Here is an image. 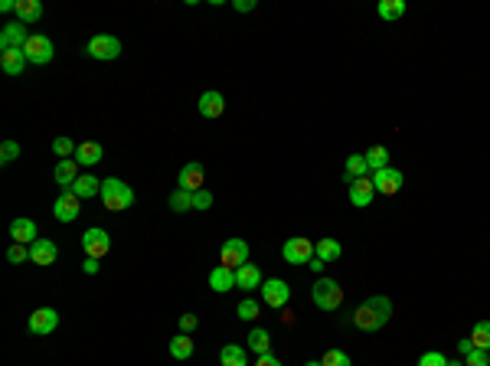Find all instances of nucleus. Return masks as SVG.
<instances>
[{
    "instance_id": "obj_41",
    "label": "nucleus",
    "mask_w": 490,
    "mask_h": 366,
    "mask_svg": "<svg viewBox=\"0 0 490 366\" xmlns=\"http://www.w3.org/2000/svg\"><path fill=\"white\" fill-rule=\"evenodd\" d=\"M418 366H448V360L438 350H428V353H422V360H418Z\"/></svg>"
},
{
    "instance_id": "obj_46",
    "label": "nucleus",
    "mask_w": 490,
    "mask_h": 366,
    "mask_svg": "<svg viewBox=\"0 0 490 366\" xmlns=\"http://www.w3.org/2000/svg\"><path fill=\"white\" fill-rule=\"evenodd\" d=\"M82 271H86V275H95V271H98V259H86Z\"/></svg>"
},
{
    "instance_id": "obj_42",
    "label": "nucleus",
    "mask_w": 490,
    "mask_h": 366,
    "mask_svg": "<svg viewBox=\"0 0 490 366\" xmlns=\"http://www.w3.org/2000/svg\"><path fill=\"white\" fill-rule=\"evenodd\" d=\"M464 360H468V366H490V353H487V350H471Z\"/></svg>"
},
{
    "instance_id": "obj_12",
    "label": "nucleus",
    "mask_w": 490,
    "mask_h": 366,
    "mask_svg": "<svg viewBox=\"0 0 490 366\" xmlns=\"http://www.w3.org/2000/svg\"><path fill=\"white\" fill-rule=\"evenodd\" d=\"M56 327H59V314L53 311V308H36V311L30 314V334H53Z\"/></svg>"
},
{
    "instance_id": "obj_11",
    "label": "nucleus",
    "mask_w": 490,
    "mask_h": 366,
    "mask_svg": "<svg viewBox=\"0 0 490 366\" xmlns=\"http://www.w3.org/2000/svg\"><path fill=\"white\" fill-rule=\"evenodd\" d=\"M402 170H395V167H386V170H376L373 173V186H376V193H383V196H395L399 190H402Z\"/></svg>"
},
{
    "instance_id": "obj_39",
    "label": "nucleus",
    "mask_w": 490,
    "mask_h": 366,
    "mask_svg": "<svg viewBox=\"0 0 490 366\" xmlns=\"http://www.w3.org/2000/svg\"><path fill=\"white\" fill-rule=\"evenodd\" d=\"M320 363H324V366H353V363H350V356L343 353V350H327Z\"/></svg>"
},
{
    "instance_id": "obj_47",
    "label": "nucleus",
    "mask_w": 490,
    "mask_h": 366,
    "mask_svg": "<svg viewBox=\"0 0 490 366\" xmlns=\"http://www.w3.org/2000/svg\"><path fill=\"white\" fill-rule=\"evenodd\" d=\"M308 265H310V271H317V275H320V271H324V265H327V262H324V259H317V255H314V259H310Z\"/></svg>"
},
{
    "instance_id": "obj_31",
    "label": "nucleus",
    "mask_w": 490,
    "mask_h": 366,
    "mask_svg": "<svg viewBox=\"0 0 490 366\" xmlns=\"http://www.w3.org/2000/svg\"><path fill=\"white\" fill-rule=\"evenodd\" d=\"M370 173V164H366V157L363 154H350L347 157V180H360V177H366Z\"/></svg>"
},
{
    "instance_id": "obj_8",
    "label": "nucleus",
    "mask_w": 490,
    "mask_h": 366,
    "mask_svg": "<svg viewBox=\"0 0 490 366\" xmlns=\"http://www.w3.org/2000/svg\"><path fill=\"white\" fill-rule=\"evenodd\" d=\"M258 291H262V301H265L268 308H275V311H281V308L288 304V298H291L288 281H281V278H268Z\"/></svg>"
},
{
    "instance_id": "obj_17",
    "label": "nucleus",
    "mask_w": 490,
    "mask_h": 366,
    "mask_svg": "<svg viewBox=\"0 0 490 366\" xmlns=\"http://www.w3.org/2000/svg\"><path fill=\"white\" fill-rule=\"evenodd\" d=\"M373 196H376V186L370 177H360V180L350 183V203L356 206V209H366V206L373 203Z\"/></svg>"
},
{
    "instance_id": "obj_22",
    "label": "nucleus",
    "mask_w": 490,
    "mask_h": 366,
    "mask_svg": "<svg viewBox=\"0 0 490 366\" xmlns=\"http://www.w3.org/2000/svg\"><path fill=\"white\" fill-rule=\"evenodd\" d=\"M17 20L23 26H33V23L43 20V3L40 0H17Z\"/></svg>"
},
{
    "instance_id": "obj_45",
    "label": "nucleus",
    "mask_w": 490,
    "mask_h": 366,
    "mask_svg": "<svg viewBox=\"0 0 490 366\" xmlns=\"http://www.w3.org/2000/svg\"><path fill=\"white\" fill-rule=\"evenodd\" d=\"M232 7L239 13H248V10H255V0H232Z\"/></svg>"
},
{
    "instance_id": "obj_32",
    "label": "nucleus",
    "mask_w": 490,
    "mask_h": 366,
    "mask_svg": "<svg viewBox=\"0 0 490 366\" xmlns=\"http://www.w3.org/2000/svg\"><path fill=\"white\" fill-rule=\"evenodd\" d=\"M171 356H177V360H190L193 356V340L190 334H177L171 340Z\"/></svg>"
},
{
    "instance_id": "obj_29",
    "label": "nucleus",
    "mask_w": 490,
    "mask_h": 366,
    "mask_svg": "<svg viewBox=\"0 0 490 366\" xmlns=\"http://www.w3.org/2000/svg\"><path fill=\"white\" fill-rule=\"evenodd\" d=\"M314 248H317V259H324V262H333L343 255V246L337 239H320V242H314Z\"/></svg>"
},
{
    "instance_id": "obj_5",
    "label": "nucleus",
    "mask_w": 490,
    "mask_h": 366,
    "mask_svg": "<svg viewBox=\"0 0 490 366\" xmlns=\"http://www.w3.org/2000/svg\"><path fill=\"white\" fill-rule=\"evenodd\" d=\"M281 255H285V262L288 265H308L314 255H317V248H314V242L304 236H291L285 246H281Z\"/></svg>"
},
{
    "instance_id": "obj_30",
    "label": "nucleus",
    "mask_w": 490,
    "mask_h": 366,
    "mask_svg": "<svg viewBox=\"0 0 490 366\" xmlns=\"http://www.w3.org/2000/svg\"><path fill=\"white\" fill-rule=\"evenodd\" d=\"M471 344H474V350H487V353H490V321L474 324V331H471Z\"/></svg>"
},
{
    "instance_id": "obj_50",
    "label": "nucleus",
    "mask_w": 490,
    "mask_h": 366,
    "mask_svg": "<svg viewBox=\"0 0 490 366\" xmlns=\"http://www.w3.org/2000/svg\"><path fill=\"white\" fill-rule=\"evenodd\" d=\"M448 366H464V363L461 360H448Z\"/></svg>"
},
{
    "instance_id": "obj_37",
    "label": "nucleus",
    "mask_w": 490,
    "mask_h": 366,
    "mask_svg": "<svg viewBox=\"0 0 490 366\" xmlns=\"http://www.w3.org/2000/svg\"><path fill=\"white\" fill-rule=\"evenodd\" d=\"M17 157H20V144L17 141H3L0 144V164H13Z\"/></svg>"
},
{
    "instance_id": "obj_6",
    "label": "nucleus",
    "mask_w": 490,
    "mask_h": 366,
    "mask_svg": "<svg viewBox=\"0 0 490 366\" xmlns=\"http://www.w3.org/2000/svg\"><path fill=\"white\" fill-rule=\"evenodd\" d=\"M23 53H26V59H30L33 65H46L53 63L56 56V46L49 36H43V33H33L30 40H26V46H23Z\"/></svg>"
},
{
    "instance_id": "obj_49",
    "label": "nucleus",
    "mask_w": 490,
    "mask_h": 366,
    "mask_svg": "<svg viewBox=\"0 0 490 366\" xmlns=\"http://www.w3.org/2000/svg\"><path fill=\"white\" fill-rule=\"evenodd\" d=\"M304 366H324V363H320V360H308V363H304Z\"/></svg>"
},
{
    "instance_id": "obj_43",
    "label": "nucleus",
    "mask_w": 490,
    "mask_h": 366,
    "mask_svg": "<svg viewBox=\"0 0 490 366\" xmlns=\"http://www.w3.org/2000/svg\"><path fill=\"white\" fill-rule=\"evenodd\" d=\"M196 324H200V317H196V314H183V317H180V334H190Z\"/></svg>"
},
{
    "instance_id": "obj_44",
    "label": "nucleus",
    "mask_w": 490,
    "mask_h": 366,
    "mask_svg": "<svg viewBox=\"0 0 490 366\" xmlns=\"http://www.w3.org/2000/svg\"><path fill=\"white\" fill-rule=\"evenodd\" d=\"M255 366H281V360L275 353H262V356H255Z\"/></svg>"
},
{
    "instance_id": "obj_38",
    "label": "nucleus",
    "mask_w": 490,
    "mask_h": 366,
    "mask_svg": "<svg viewBox=\"0 0 490 366\" xmlns=\"http://www.w3.org/2000/svg\"><path fill=\"white\" fill-rule=\"evenodd\" d=\"M7 262H10V265H23V262H30V248L20 246V242H13L10 252H7Z\"/></svg>"
},
{
    "instance_id": "obj_10",
    "label": "nucleus",
    "mask_w": 490,
    "mask_h": 366,
    "mask_svg": "<svg viewBox=\"0 0 490 366\" xmlns=\"http://www.w3.org/2000/svg\"><path fill=\"white\" fill-rule=\"evenodd\" d=\"M219 259H223L226 269H242L245 262H248V242L245 239H229L223 242V252H219Z\"/></svg>"
},
{
    "instance_id": "obj_3",
    "label": "nucleus",
    "mask_w": 490,
    "mask_h": 366,
    "mask_svg": "<svg viewBox=\"0 0 490 366\" xmlns=\"http://www.w3.org/2000/svg\"><path fill=\"white\" fill-rule=\"evenodd\" d=\"M310 298H314L320 311H337L343 304V288L333 278H317L314 288H310Z\"/></svg>"
},
{
    "instance_id": "obj_34",
    "label": "nucleus",
    "mask_w": 490,
    "mask_h": 366,
    "mask_svg": "<svg viewBox=\"0 0 490 366\" xmlns=\"http://www.w3.org/2000/svg\"><path fill=\"white\" fill-rule=\"evenodd\" d=\"M171 209H173V213H187V209H193V193H190V190L177 186V190L171 193Z\"/></svg>"
},
{
    "instance_id": "obj_25",
    "label": "nucleus",
    "mask_w": 490,
    "mask_h": 366,
    "mask_svg": "<svg viewBox=\"0 0 490 366\" xmlns=\"http://www.w3.org/2000/svg\"><path fill=\"white\" fill-rule=\"evenodd\" d=\"M72 193L79 196V200H88V196H98V193H102V180H98V177H92V173H82V177L75 180Z\"/></svg>"
},
{
    "instance_id": "obj_24",
    "label": "nucleus",
    "mask_w": 490,
    "mask_h": 366,
    "mask_svg": "<svg viewBox=\"0 0 490 366\" xmlns=\"http://www.w3.org/2000/svg\"><path fill=\"white\" fill-rule=\"evenodd\" d=\"M210 288L213 291H232L235 288V271L232 269H226V265H216L213 271H210Z\"/></svg>"
},
{
    "instance_id": "obj_28",
    "label": "nucleus",
    "mask_w": 490,
    "mask_h": 366,
    "mask_svg": "<svg viewBox=\"0 0 490 366\" xmlns=\"http://www.w3.org/2000/svg\"><path fill=\"white\" fill-rule=\"evenodd\" d=\"M363 157H366V164H370V170H373V173L389 167V151H386V144H376V148H370Z\"/></svg>"
},
{
    "instance_id": "obj_14",
    "label": "nucleus",
    "mask_w": 490,
    "mask_h": 366,
    "mask_svg": "<svg viewBox=\"0 0 490 366\" xmlns=\"http://www.w3.org/2000/svg\"><path fill=\"white\" fill-rule=\"evenodd\" d=\"M265 285V278H262V271H258L255 262H245L242 269H235V288L239 291H255Z\"/></svg>"
},
{
    "instance_id": "obj_27",
    "label": "nucleus",
    "mask_w": 490,
    "mask_h": 366,
    "mask_svg": "<svg viewBox=\"0 0 490 366\" xmlns=\"http://www.w3.org/2000/svg\"><path fill=\"white\" fill-rule=\"evenodd\" d=\"M219 360H223V366H248L245 347H239V344H226L223 350H219Z\"/></svg>"
},
{
    "instance_id": "obj_15",
    "label": "nucleus",
    "mask_w": 490,
    "mask_h": 366,
    "mask_svg": "<svg viewBox=\"0 0 490 366\" xmlns=\"http://www.w3.org/2000/svg\"><path fill=\"white\" fill-rule=\"evenodd\" d=\"M203 180H206V170H203V164L190 161L180 167V180H177V186H183V190H190V193H196V190H203Z\"/></svg>"
},
{
    "instance_id": "obj_21",
    "label": "nucleus",
    "mask_w": 490,
    "mask_h": 366,
    "mask_svg": "<svg viewBox=\"0 0 490 366\" xmlns=\"http://www.w3.org/2000/svg\"><path fill=\"white\" fill-rule=\"evenodd\" d=\"M26 53L23 49H7V53H0V69L7 72V76H23V69H26Z\"/></svg>"
},
{
    "instance_id": "obj_33",
    "label": "nucleus",
    "mask_w": 490,
    "mask_h": 366,
    "mask_svg": "<svg viewBox=\"0 0 490 366\" xmlns=\"http://www.w3.org/2000/svg\"><path fill=\"white\" fill-rule=\"evenodd\" d=\"M376 13H379L383 20H399V17H405V0H383V3L376 7Z\"/></svg>"
},
{
    "instance_id": "obj_23",
    "label": "nucleus",
    "mask_w": 490,
    "mask_h": 366,
    "mask_svg": "<svg viewBox=\"0 0 490 366\" xmlns=\"http://www.w3.org/2000/svg\"><path fill=\"white\" fill-rule=\"evenodd\" d=\"M102 157H105V151H102L98 141H86V144H79V151H75V164H79V167H95Z\"/></svg>"
},
{
    "instance_id": "obj_13",
    "label": "nucleus",
    "mask_w": 490,
    "mask_h": 366,
    "mask_svg": "<svg viewBox=\"0 0 490 366\" xmlns=\"http://www.w3.org/2000/svg\"><path fill=\"white\" fill-rule=\"evenodd\" d=\"M79 213H82V200H79L75 193H63L53 203V216L59 219V223H75Z\"/></svg>"
},
{
    "instance_id": "obj_20",
    "label": "nucleus",
    "mask_w": 490,
    "mask_h": 366,
    "mask_svg": "<svg viewBox=\"0 0 490 366\" xmlns=\"http://www.w3.org/2000/svg\"><path fill=\"white\" fill-rule=\"evenodd\" d=\"M10 236H13V242H20V246H33V242H36V223L26 219V216L13 219V223H10Z\"/></svg>"
},
{
    "instance_id": "obj_19",
    "label": "nucleus",
    "mask_w": 490,
    "mask_h": 366,
    "mask_svg": "<svg viewBox=\"0 0 490 366\" xmlns=\"http://www.w3.org/2000/svg\"><path fill=\"white\" fill-rule=\"evenodd\" d=\"M196 108H200L203 118H219V115L226 111V98H223V92H203L200 102H196Z\"/></svg>"
},
{
    "instance_id": "obj_18",
    "label": "nucleus",
    "mask_w": 490,
    "mask_h": 366,
    "mask_svg": "<svg viewBox=\"0 0 490 366\" xmlns=\"http://www.w3.org/2000/svg\"><path fill=\"white\" fill-rule=\"evenodd\" d=\"M79 177H82V173H79V164H75V157L56 164V183L63 186V193H72V186H75V180H79Z\"/></svg>"
},
{
    "instance_id": "obj_7",
    "label": "nucleus",
    "mask_w": 490,
    "mask_h": 366,
    "mask_svg": "<svg viewBox=\"0 0 490 366\" xmlns=\"http://www.w3.org/2000/svg\"><path fill=\"white\" fill-rule=\"evenodd\" d=\"M82 248H86L88 259H105L108 248H111V236H108L105 229H86L82 232Z\"/></svg>"
},
{
    "instance_id": "obj_2",
    "label": "nucleus",
    "mask_w": 490,
    "mask_h": 366,
    "mask_svg": "<svg viewBox=\"0 0 490 366\" xmlns=\"http://www.w3.org/2000/svg\"><path fill=\"white\" fill-rule=\"evenodd\" d=\"M102 203H105L108 213H121V209H131V206H134V190H131L125 180H118V177H108V180H102Z\"/></svg>"
},
{
    "instance_id": "obj_1",
    "label": "nucleus",
    "mask_w": 490,
    "mask_h": 366,
    "mask_svg": "<svg viewBox=\"0 0 490 366\" xmlns=\"http://www.w3.org/2000/svg\"><path fill=\"white\" fill-rule=\"evenodd\" d=\"M393 317V301L386 298V294H376L370 301H363L356 311H353V327H360L366 334H373V331H383L386 324Z\"/></svg>"
},
{
    "instance_id": "obj_4",
    "label": "nucleus",
    "mask_w": 490,
    "mask_h": 366,
    "mask_svg": "<svg viewBox=\"0 0 490 366\" xmlns=\"http://www.w3.org/2000/svg\"><path fill=\"white\" fill-rule=\"evenodd\" d=\"M86 53L92 56V59H98V63H111V59L121 56V40H118V36H108V33H98V36L88 40Z\"/></svg>"
},
{
    "instance_id": "obj_9",
    "label": "nucleus",
    "mask_w": 490,
    "mask_h": 366,
    "mask_svg": "<svg viewBox=\"0 0 490 366\" xmlns=\"http://www.w3.org/2000/svg\"><path fill=\"white\" fill-rule=\"evenodd\" d=\"M30 36H33V33L26 30V26H23L20 20L7 23V26L0 30V53H7V49H23Z\"/></svg>"
},
{
    "instance_id": "obj_35",
    "label": "nucleus",
    "mask_w": 490,
    "mask_h": 366,
    "mask_svg": "<svg viewBox=\"0 0 490 366\" xmlns=\"http://www.w3.org/2000/svg\"><path fill=\"white\" fill-rule=\"evenodd\" d=\"M75 151H79V144H72V138H56L53 141V154L56 157H63V161L75 157Z\"/></svg>"
},
{
    "instance_id": "obj_26",
    "label": "nucleus",
    "mask_w": 490,
    "mask_h": 366,
    "mask_svg": "<svg viewBox=\"0 0 490 366\" xmlns=\"http://www.w3.org/2000/svg\"><path fill=\"white\" fill-rule=\"evenodd\" d=\"M245 340H248V350H252L255 356L271 353V337H268L265 327H252V334L245 337Z\"/></svg>"
},
{
    "instance_id": "obj_36",
    "label": "nucleus",
    "mask_w": 490,
    "mask_h": 366,
    "mask_svg": "<svg viewBox=\"0 0 490 366\" xmlns=\"http://www.w3.org/2000/svg\"><path fill=\"white\" fill-rule=\"evenodd\" d=\"M258 314H262V304H258L255 298H245V301H239V317H242V321H255Z\"/></svg>"
},
{
    "instance_id": "obj_40",
    "label": "nucleus",
    "mask_w": 490,
    "mask_h": 366,
    "mask_svg": "<svg viewBox=\"0 0 490 366\" xmlns=\"http://www.w3.org/2000/svg\"><path fill=\"white\" fill-rule=\"evenodd\" d=\"M213 206V193L210 190H196L193 193V209H210Z\"/></svg>"
},
{
    "instance_id": "obj_16",
    "label": "nucleus",
    "mask_w": 490,
    "mask_h": 366,
    "mask_svg": "<svg viewBox=\"0 0 490 366\" xmlns=\"http://www.w3.org/2000/svg\"><path fill=\"white\" fill-rule=\"evenodd\" d=\"M59 259V246H56L53 239H36L30 246V262H36V265H53V262Z\"/></svg>"
},
{
    "instance_id": "obj_48",
    "label": "nucleus",
    "mask_w": 490,
    "mask_h": 366,
    "mask_svg": "<svg viewBox=\"0 0 490 366\" xmlns=\"http://www.w3.org/2000/svg\"><path fill=\"white\" fill-rule=\"evenodd\" d=\"M458 350H461V356H468L471 350H474V344H471V337H468V340H458Z\"/></svg>"
}]
</instances>
